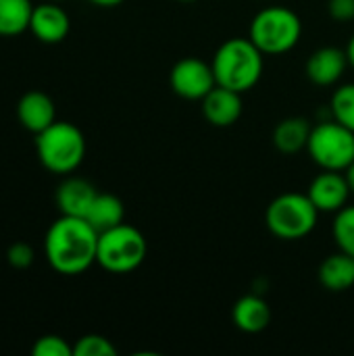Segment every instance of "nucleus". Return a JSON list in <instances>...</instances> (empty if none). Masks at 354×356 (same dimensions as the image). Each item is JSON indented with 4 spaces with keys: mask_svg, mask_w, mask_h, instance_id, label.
I'll use <instances>...</instances> for the list:
<instances>
[{
    "mask_svg": "<svg viewBox=\"0 0 354 356\" xmlns=\"http://www.w3.org/2000/svg\"><path fill=\"white\" fill-rule=\"evenodd\" d=\"M98 232L83 217L61 215L46 232L44 254L48 265L67 277L86 273L96 263Z\"/></svg>",
    "mask_w": 354,
    "mask_h": 356,
    "instance_id": "f257e3e1",
    "label": "nucleus"
},
{
    "mask_svg": "<svg viewBox=\"0 0 354 356\" xmlns=\"http://www.w3.org/2000/svg\"><path fill=\"white\" fill-rule=\"evenodd\" d=\"M211 65L217 86L244 94L259 83L265 54L250 38H230L215 50Z\"/></svg>",
    "mask_w": 354,
    "mask_h": 356,
    "instance_id": "f03ea898",
    "label": "nucleus"
},
{
    "mask_svg": "<svg viewBox=\"0 0 354 356\" xmlns=\"http://www.w3.org/2000/svg\"><path fill=\"white\" fill-rule=\"evenodd\" d=\"M35 154L44 169L56 175H71L86 159V138L69 121H54L35 134Z\"/></svg>",
    "mask_w": 354,
    "mask_h": 356,
    "instance_id": "7ed1b4c3",
    "label": "nucleus"
},
{
    "mask_svg": "<svg viewBox=\"0 0 354 356\" xmlns=\"http://www.w3.org/2000/svg\"><path fill=\"white\" fill-rule=\"evenodd\" d=\"M303 35L300 17L288 6H267L259 10L250 23L248 38L261 48L263 54H286Z\"/></svg>",
    "mask_w": 354,
    "mask_h": 356,
    "instance_id": "20e7f679",
    "label": "nucleus"
},
{
    "mask_svg": "<svg viewBox=\"0 0 354 356\" xmlns=\"http://www.w3.org/2000/svg\"><path fill=\"white\" fill-rule=\"evenodd\" d=\"M319 219L317 207L307 194L286 192L273 198L265 211L267 229L280 240H303L307 238Z\"/></svg>",
    "mask_w": 354,
    "mask_h": 356,
    "instance_id": "39448f33",
    "label": "nucleus"
},
{
    "mask_svg": "<svg viewBox=\"0 0 354 356\" xmlns=\"http://www.w3.org/2000/svg\"><path fill=\"white\" fill-rule=\"evenodd\" d=\"M146 252L148 244L144 234L134 225H127L125 221L113 229L98 234L96 263L108 273L123 275L136 271L144 263Z\"/></svg>",
    "mask_w": 354,
    "mask_h": 356,
    "instance_id": "423d86ee",
    "label": "nucleus"
},
{
    "mask_svg": "<svg viewBox=\"0 0 354 356\" xmlns=\"http://www.w3.org/2000/svg\"><path fill=\"white\" fill-rule=\"evenodd\" d=\"M307 152L323 171H346L354 163V131L336 119L313 127Z\"/></svg>",
    "mask_w": 354,
    "mask_h": 356,
    "instance_id": "0eeeda50",
    "label": "nucleus"
},
{
    "mask_svg": "<svg viewBox=\"0 0 354 356\" xmlns=\"http://www.w3.org/2000/svg\"><path fill=\"white\" fill-rule=\"evenodd\" d=\"M169 83L179 98L202 100L217 86V79L211 63H204L196 56H186L173 65L169 73Z\"/></svg>",
    "mask_w": 354,
    "mask_h": 356,
    "instance_id": "6e6552de",
    "label": "nucleus"
},
{
    "mask_svg": "<svg viewBox=\"0 0 354 356\" xmlns=\"http://www.w3.org/2000/svg\"><path fill=\"white\" fill-rule=\"evenodd\" d=\"M351 186L344 171H321L309 186L307 196L319 213H338L348 204Z\"/></svg>",
    "mask_w": 354,
    "mask_h": 356,
    "instance_id": "1a4fd4ad",
    "label": "nucleus"
},
{
    "mask_svg": "<svg viewBox=\"0 0 354 356\" xmlns=\"http://www.w3.org/2000/svg\"><path fill=\"white\" fill-rule=\"evenodd\" d=\"M69 29H71V19L58 2L46 0V2L33 6L29 31L38 42L58 44L69 35Z\"/></svg>",
    "mask_w": 354,
    "mask_h": 356,
    "instance_id": "9d476101",
    "label": "nucleus"
},
{
    "mask_svg": "<svg viewBox=\"0 0 354 356\" xmlns=\"http://www.w3.org/2000/svg\"><path fill=\"white\" fill-rule=\"evenodd\" d=\"M348 65L351 63L346 50L336 46H323L311 52V56L307 58V77L321 88L336 86L346 73Z\"/></svg>",
    "mask_w": 354,
    "mask_h": 356,
    "instance_id": "9b49d317",
    "label": "nucleus"
},
{
    "mask_svg": "<svg viewBox=\"0 0 354 356\" xmlns=\"http://www.w3.org/2000/svg\"><path fill=\"white\" fill-rule=\"evenodd\" d=\"M202 115L213 127H232L242 117V94L215 86L202 100Z\"/></svg>",
    "mask_w": 354,
    "mask_h": 356,
    "instance_id": "f8f14e48",
    "label": "nucleus"
},
{
    "mask_svg": "<svg viewBox=\"0 0 354 356\" xmlns=\"http://www.w3.org/2000/svg\"><path fill=\"white\" fill-rule=\"evenodd\" d=\"M17 119L23 129H27L35 136L56 121V106L48 94H44L40 90H31L19 98Z\"/></svg>",
    "mask_w": 354,
    "mask_h": 356,
    "instance_id": "ddd939ff",
    "label": "nucleus"
},
{
    "mask_svg": "<svg viewBox=\"0 0 354 356\" xmlns=\"http://www.w3.org/2000/svg\"><path fill=\"white\" fill-rule=\"evenodd\" d=\"M96 188L83 179V177H71L67 175L54 194V202L61 215H69V217H83L88 215L94 198H96Z\"/></svg>",
    "mask_w": 354,
    "mask_h": 356,
    "instance_id": "4468645a",
    "label": "nucleus"
},
{
    "mask_svg": "<svg viewBox=\"0 0 354 356\" xmlns=\"http://www.w3.org/2000/svg\"><path fill=\"white\" fill-rule=\"evenodd\" d=\"M234 325L244 334H261L271 323V307L257 294H246L232 309Z\"/></svg>",
    "mask_w": 354,
    "mask_h": 356,
    "instance_id": "2eb2a0df",
    "label": "nucleus"
},
{
    "mask_svg": "<svg viewBox=\"0 0 354 356\" xmlns=\"http://www.w3.org/2000/svg\"><path fill=\"white\" fill-rule=\"evenodd\" d=\"M319 282L330 292H346L354 286V257L338 250L319 265Z\"/></svg>",
    "mask_w": 354,
    "mask_h": 356,
    "instance_id": "dca6fc26",
    "label": "nucleus"
},
{
    "mask_svg": "<svg viewBox=\"0 0 354 356\" xmlns=\"http://www.w3.org/2000/svg\"><path fill=\"white\" fill-rule=\"evenodd\" d=\"M313 127L303 117H288L282 119L273 129V144L282 154H298L307 150L309 138Z\"/></svg>",
    "mask_w": 354,
    "mask_h": 356,
    "instance_id": "f3484780",
    "label": "nucleus"
},
{
    "mask_svg": "<svg viewBox=\"0 0 354 356\" xmlns=\"http://www.w3.org/2000/svg\"><path fill=\"white\" fill-rule=\"evenodd\" d=\"M86 221L98 234H102V232L113 229L125 221V207H123L121 198H117L115 194H100L98 192L88 215H86Z\"/></svg>",
    "mask_w": 354,
    "mask_h": 356,
    "instance_id": "a211bd4d",
    "label": "nucleus"
},
{
    "mask_svg": "<svg viewBox=\"0 0 354 356\" xmlns=\"http://www.w3.org/2000/svg\"><path fill=\"white\" fill-rule=\"evenodd\" d=\"M31 0H0V35L13 38L29 29Z\"/></svg>",
    "mask_w": 354,
    "mask_h": 356,
    "instance_id": "6ab92c4d",
    "label": "nucleus"
},
{
    "mask_svg": "<svg viewBox=\"0 0 354 356\" xmlns=\"http://www.w3.org/2000/svg\"><path fill=\"white\" fill-rule=\"evenodd\" d=\"M330 111H332V119H336L338 123L346 125L354 131V83H344L336 88L330 102Z\"/></svg>",
    "mask_w": 354,
    "mask_h": 356,
    "instance_id": "aec40b11",
    "label": "nucleus"
},
{
    "mask_svg": "<svg viewBox=\"0 0 354 356\" xmlns=\"http://www.w3.org/2000/svg\"><path fill=\"white\" fill-rule=\"evenodd\" d=\"M332 234L338 244V250L354 257V207L346 204L342 211L336 213Z\"/></svg>",
    "mask_w": 354,
    "mask_h": 356,
    "instance_id": "412c9836",
    "label": "nucleus"
},
{
    "mask_svg": "<svg viewBox=\"0 0 354 356\" xmlns=\"http://www.w3.org/2000/svg\"><path fill=\"white\" fill-rule=\"evenodd\" d=\"M117 348L100 334H86L73 344V356H115Z\"/></svg>",
    "mask_w": 354,
    "mask_h": 356,
    "instance_id": "4be33fe9",
    "label": "nucleus"
},
{
    "mask_svg": "<svg viewBox=\"0 0 354 356\" xmlns=\"http://www.w3.org/2000/svg\"><path fill=\"white\" fill-rule=\"evenodd\" d=\"M33 356H73V346L56 334L40 336L31 348Z\"/></svg>",
    "mask_w": 354,
    "mask_h": 356,
    "instance_id": "5701e85b",
    "label": "nucleus"
},
{
    "mask_svg": "<svg viewBox=\"0 0 354 356\" xmlns=\"http://www.w3.org/2000/svg\"><path fill=\"white\" fill-rule=\"evenodd\" d=\"M6 263L15 269H27L35 261V252L27 242H15L6 248Z\"/></svg>",
    "mask_w": 354,
    "mask_h": 356,
    "instance_id": "b1692460",
    "label": "nucleus"
},
{
    "mask_svg": "<svg viewBox=\"0 0 354 356\" xmlns=\"http://www.w3.org/2000/svg\"><path fill=\"white\" fill-rule=\"evenodd\" d=\"M328 13L334 21L346 23L354 19V0H330Z\"/></svg>",
    "mask_w": 354,
    "mask_h": 356,
    "instance_id": "393cba45",
    "label": "nucleus"
},
{
    "mask_svg": "<svg viewBox=\"0 0 354 356\" xmlns=\"http://www.w3.org/2000/svg\"><path fill=\"white\" fill-rule=\"evenodd\" d=\"M90 2L96 4V6H102V8H111V6H119L125 0H90Z\"/></svg>",
    "mask_w": 354,
    "mask_h": 356,
    "instance_id": "a878e982",
    "label": "nucleus"
},
{
    "mask_svg": "<svg viewBox=\"0 0 354 356\" xmlns=\"http://www.w3.org/2000/svg\"><path fill=\"white\" fill-rule=\"evenodd\" d=\"M344 175H346V179H348V186H351V192L354 194V163L344 171Z\"/></svg>",
    "mask_w": 354,
    "mask_h": 356,
    "instance_id": "bb28decb",
    "label": "nucleus"
},
{
    "mask_svg": "<svg viewBox=\"0 0 354 356\" xmlns=\"http://www.w3.org/2000/svg\"><path fill=\"white\" fill-rule=\"evenodd\" d=\"M346 54H348V63L353 65V69H354V35L351 38L348 46H346Z\"/></svg>",
    "mask_w": 354,
    "mask_h": 356,
    "instance_id": "cd10ccee",
    "label": "nucleus"
},
{
    "mask_svg": "<svg viewBox=\"0 0 354 356\" xmlns=\"http://www.w3.org/2000/svg\"><path fill=\"white\" fill-rule=\"evenodd\" d=\"M182 2H194V0H182Z\"/></svg>",
    "mask_w": 354,
    "mask_h": 356,
    "instance_id": "c85d7f7f",
    "label": "nucleus"
},
{
    "mask_svg": "<svg viewBox=\"0 0 354 356\" xmlns=\"http://www.w3.org/2000/svg\"><path fill=\"white\" fill-rule=\"evenodd\" d=\"M54 2H63V0H54Z\"/></svg>",
    "mask_w": 354,
    "mask_h": 356,
    "instance_id": "c756f323",
    "label": "nucleus"
}]
</instances>
